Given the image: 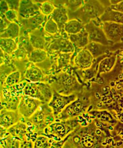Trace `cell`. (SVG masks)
<instances>
[{"instance_id": "1", "label": "cell", "mask_w": 123, "mask_h": 148, "mask_svg": "<svg viewBox=\"0 0 123 148\" xmlns=\"http://www.w3.org/2000/svg\"><path fill=\"white\" fill-rule=\"evenodd\" d=\"M107 8L98 1H84L82 6L74 12V19L78 20L85 25L100 18Z\"/></svg>"}, {"instance_id": "2", "label": "cell", "mask_w": 123, "mask_h": 148, "mask_svg": "<svg viewBox=\"0 0 123 148\" xmlns=\"http://www.w3.org/2000/svg\"><path fill=\"white\" fill-rule=\"evenodd\" d=\"M23 92L25 95L38 99L45 103L49 102L53 95V90L49 85L40 82L26 85Z\"/></svg>"}, {"instance_id": "3", "label": "cell", "mask_w": 123, "mask_h": 148, "mask_svg": "<svg viewBox=\"0 0 123 148\" xmlns=\"http://www.w3.org/2000/svg\"><path fill=\"white\" fill-rule=\"evenodd\" d=\"M43 103L29 118L30 122L35 125H48L52 123L54 114L52 109L46 104Z\"/></svg>"}, {"instance_id": "4", "label": "cell", "mask_w": 123, "mask_h": 148, "mask_svg": "<svg viewBox=\"0 0 123 148\" xmlns=\"http://www.w3.org/2000/svg\"><path fill=\"white\" fill-rule=\"evenodd\" d=\"M44 103L38 99L25 95L21 98L18 105V111L24 117L29 118L40 105Z\"/></svg>"}, {"instance_id": "5", "label": "cell", "mask_w": 123, "mask_h": 148, "mask_svg": "<svg viewBox=\"0 0 123 148\" xmlns=\"http://www.w3.org/2000/svg\"><path fill=\"white\" fill-rule=\"evenodd\" d=\"M101 22L98 18L84 25L85 29L88 34V39L94 41L101 42L106 41L109 42V40H107Z\"/></svg>"}, {"instance_id": "6", "label": "cell", "mask_w": 123, "mask_h": 148, "mask_svg": "<svg viewBox=\"0 0 123 148\" xmlns=\"http://www.w3.org/2000/svg\"><path fill=\"white\" fill-rule=\"evenodd\" d=\"M101 24L109 41H112L113 39H121L123 38V24L111 22H101Z\"/></svg>"}, {"instance_id": "7", "label": "cell", "mask_w": 123, "mask_h": 148, "mask_svg": "<svg viewBox=\"0 0 123 148\" xmlns=\"http://www.w3.org/2000/svg\"><path fill=\"white\" fill-rule=\"evenodd\" d=\"M18 12L19 15L26 19L41 13L38 5L31 1H20Z\"/></svg>"}, {"instance_id": "8", "label": "cell", "mask_w": 123, "mask_h": 148, "mask_svg": "<svg viewBox=\"0 0 123 148\" xmlns=\"http://www.w3.org/2000/svg\"><path fill=\"white\" fill-rule=\"evenodd\" d=\"M51 16L58 25L60 30L64 29L65 24L69 21L68 10L64 6L56 8Z\"/></svg>"}, {"instance_id": "9", "label": "cell", "mask_w": 123, "mask_h": 148, "mask_svg": "<svg viewBox=\"0 0 123 148\" xmlns=\"http://www.w3.org/2000/svg\"><path fill=\"white\" fill-rule=\"evenodd\" d=\"M99 19L102 22H111L123 24V13L113 10L107 7Z\"/></svg>"}, {"instance_id": "10", "label": "cell", "mask_w": 123, "mask_h": 148, "mask_svg": "<svg viewBox=\"0 0 123 148\" xmlns=\"http://www.w3.org/2000/svg\"><path fill=\"white\" fill-rule=\"evenodd\" d=\"M67 102L64 97L59 95L55 90L53 89L52 97L48 105L52 109L54 115L56 116L59 114V113Z\"/></svg>"}, {"instance_id": "11", "label": "cell", "mask_w": 123, "mask_h": 148, "mask_svg": "<svg viewBox=\"0 0 123 148\" xmlns=\"http://www.w3.org/2000/svg\"><path fill=\"white\" fill-rule=\"evenodd\" d=\"M18 114L14 111L3 110L1 112V126L5 127H8L12 126L18 120Z\"/></svg>"}, {"instance_id": "12", "label": "cell", "mask_w": 123, "mask_h": 148, "mask_svg": "<svg viewBox=\"0 0 123 148\" xmlns=\"http://www.w3.org/2000/svg\"><path fill=\"white\" fill-rule=\"evenodd\" d=\"M84 25L78 20L72 19L69 20L64 27L65 32L69 35L75 34L80 33L84 29Z\"/></svg>"}, {"instance_id": "13", "label": "cell", "mask_w": 123, "mask_h": 148, "mask_svg": "<svg viewBox=\"0 0 123 148\" xmlns=\"http://www.w3.org/2000/svg\"><path fill=\"white\" fill-rule=\"evenodd\" d=\"M20 27L16 23H10L7 27L1 32V38H8L13 39L18 37Z\"/></svg>"}, {"instance_id": "14", "label": "cell", "mask_w": 123, "mask_h": 148, "mask_svg": "<svg viewBox=\"0 0 123 148\" xmlns=\"http://www.w3.org/2000/svg\"><path fill=\"white\" fill-rule=\"evenodd\" d=\"M25 76L27 79L33 82H40L44 78L43 74L41 70L36 66L29 68Z\"/></svg>"}, {"instance_id": "15", "label": "cell", "mask_w": 123, "mask_h": 148, "mask_svg": "<svg viewBox=\"0 0 123 148\" xmlns=\"http://www.w3.org/2000/svg\"><path fill=\"white\" fill-rule=\"evenodd\" d=\"M0 45L1 49L8 54L13 53L18 48L15 41L11 38H1Z\"/></svg>"}, {"instance_id": "16", "label": "cell", "mask_w": 123, "mask_h": 148, "mask_svg": "<svg viewBox=\"0 0 123 148\" xmlns=\"http://www.w3.org/2000/svg\"><path fill=\"white\" fill-rule=\"evenodd\" d=\"M47 56V53L44 50L35 49L31 51L29 59L33 63H39L44 61Z\"/></svg>"}, {"instance_id": "17", "label": "cell", "mask_w": 123, "mask_h": 148, "mask_svg": "<svg viewBox=\"0 0 123 148\" xmlns=\"http://www.w3.org/2000/svg\"><path fill=\"white\" fill-rule=\"evenodd\" d=\"M69 35L71 41L74 43L79 45L85 44L89 39L88 34L84 28L81 32L78 33Z\"/></svg>"}, {"instance_id": "18", "label": "cell", "mask_w": 123, "mask_h": 148, "mask_svg": "<svg viewBox=\"0 0 123 148\" xmlns=\"http://www.w3.org/2000/svg\"><path fill=\"white\" fill-rule=\"evenodd\" d=\"M27 26L31 28H35L41 25L44 21V15L41 13L26 19Z\"/></svg>"}, {"instance_id": "19", "label": "cell", "mask_w": 123, "mask_h": 148, "mask_svg": "<svg viewBox=\"0 0 123 148\" xmlns=\"http://www.w3.org/2000/svg\"><path fill=\"white\" fill-rule=\"evenodd\" d=\"M30 43L35 49L44 50L45 42L41 37L35 35H31L30 38Z\"/></svg>"}, {"instance_id": "20", "label": "cell", "mask_w": 123, "mask_h": 148, "mask_svg": "<svg viewBox=\"0 0 123 148\" xmlns=\"http://www.w3.org/2000/svg\"><path fill=\"white\" fill-rule=\"evenodd\" d=\"M39 7L41 13L46 16L51 15L56 8L52 3L47 1L42 3Z\"/></svg>"}, {"instance_id": "21", "label": "cell", "mask_w": 123, "mask_h": 148, "mask_svg": "<svg viewBox=\"0 0 123 148\" xmlns=\"http://www.w3.org/2000/svg\"><path fill=\"white\" fill-rule=\"evenodd\" d=\"M44 30L47 32L51 34H56L60 30L58 25L51 18L46 22L45 25Z\"/></svg>"}, {"instance_id": "22", "label": "cell", "mask_w": 123, "mask_h": 148, "mask_svg": "<svg viewBox=\"0 0 123 148\" xmlns=\"http://www.w3.org/2000/svg\"><path fill=\"white\" fill-rule=\"evenodd\" d=\"M20 73L18 71H15L10 74L6 79V84L8 86H12L18 83L20 79Z\"/></svg>"}, {"instance_id": "23", "label": "cell", "mask_w": 123, "mask_h": 148, "mask_svg": "<svg viewBox=\"0 0 123 148\" xmlns=\"http://www.w3.org/2000/svg\"><path fill=\"white\" fill-rule=\"evenodd\" d=\"M19 14V12L18 11L9 10L5 13V16L7 20L10 22L16 23L18 20Z\"/></svg>"}, {"instance_id": "24", "label": "cell", "mask_w": 123, "mask_h": 148, "mask_svg": "<svg viewBox=\"0 0 123 148\" xmlns=\"http://www.w3.org/2000/svg\"><path fill=\"white\" fill-rule=\"evenodd\" d=\"M50 146L48 139L44 137H39L37 139L35 144V148H48Z\"/></svg>"}, {"instance_id": "25", "label": "cell", "mask_w": 123, "mask_h": 148, "mask_svg": "<svg viewBox=\"0 0 123 148\" xmlns=\"http://www.w3.org/2000/svg\"><path fill=\"white\" fill-rule=\"evenodd\" d=\"M9 10L18 11V12L20 1H6Z\"/></svg>"}, {"instance_id": "26", "label": "cell", "mask_w": 123, "mask_h": 148, "mask_svg": "<svg viewBox=\"0 0 123 148\" xmlns=\"http://www.w3.org/2000/svg\"><path fill=\"white\" fill-rule=\"evenodd\" d=\"M108 7L113 10L123 13V1H122L116 5H110Z\"/></svg>"}, {"instance_id": "27", "label": "cell", "mask_w": 123, "mask_h": 148, "mask_svg": "<svg viewBox=\"0 0 123 148\" xmlns=\"http://www.w3.org/2000/svg\"><path fill=\"white\" fill-rule=\"evenodd\" d=\"M0 8L1 15H5V13L10 10L6 1H1Z\"/></svg>"}, {"instance_id": "28", "label": "cell", "mask_w": 123, "mask_h": 148, "mask_svg": "<svg viewBox=\"0 0 123 148\" xmlns=\"http://www.w3.org/2000/svg\"><path fill=\"white\" fill-rule=\"evenodd\" d=\"M122 0L119 1V0H115V1H110V3L111 5H115L119 3V2H121Z\"/></svg>"}, {"instance_id": "29", "label": "cell", "mask_w": 123, "mask_h": 148, "mask_svg": "<svg viewBox=\"0 0 123 148\" xmlns=\"http://www.w3.org/2000/svg\"><path fill=\"white\" fill-rule=\"evenodd\" d=\"M86 146L88 147H90L92 146V143L91 142H88L87 143H85Z\"/></svg>"}, {"instance_id": "30", "label": "cell", "mask_w": 123, "mask_h": 148, "mask_svg": "<svg viewBox=\"0 0 123 148\" xmlns=\"http://www.w3.org/2000/svg\"><path fill=\"white\" fill-rule=\"evenodd\" d=\"M95 132L97 135H99L101 134V131L99 129L96 130Z\"/></svg>"}, {"instance_id": "31", "label": "cell", "mask_w": 123, "mask_h": 148, "mask_svg": "<svg viewBox=\"0 0 123 148\" xmlns=\"http://www.w3.org/2000/svg\"><path fill=\"white\" fill-rule=\"evenodd\" d=\"M80 108L78 107H76L75 108H74V110H75V111H76V112H79L80 111Z\"/></svg>"}, {"instance_id": "32", "label": "cell", "mask_w": 123, "mask_h": 148, "mask_svg": "<svg viewBox=\"0 0 123 148\" xmlns=\"http://www.w3.org/2000/svg\"><path fill=\"white\" fill-rule=\"evenodd\" d=\"M79 140V139L78 138H74V141L75 142H78Z\"/></svg>"}, {"instance_id": "33", "label": "cell", "mask_w": 123, "mask_h": 148, "mask_svg": "<svg viewBox=\"0 0 123 148\" xmlns=\"http://www.w3.org/2000/svg\"><path fill=\"white\" fill-rule=\"evenodd\" d=\"M95 96L96 98H99L100 97V95L98 93H96Z\"/></svg>"}, {"instance_id": "34", "label": "cell", "mask_w": 123, "mask_h": 148, "mask_svg": "<svg viewBox=\"0 0 123 148\" xmlns=\"http://www.w3.org/2000/svg\"><path fill=\"white\" fill-rule=\"evenodd\" d=\"M76 107L80 108V107L81 106V103H77L76 104Z\"/></svg>"}, {"instance_id": "35", "label": "cell", "mask_w": 123, "mask_h": 148, "mask_svg": "<svg viewBox=\"0 0 123 148\" xmlns=\"http://www.w3.org/2000/svg\"><path fill=\"white\" fill-rule=\"evenodd\" d=\"M123 76L122 75H119V78L120 79H122L123 78Z\"/></svg>"}, {"instance_id": "36", "label": "cell", "mask_w": 123, "mask_h": 148, "mask_svg": "<svg viewBox=\"0 0 123 148\" xmlns=\"http://www.w3.org/2000/svg\"><path fill=\"white\" fill-rule=\"evenodd\" d=\"M107 144V142H104L102 143V145H103V146H105V145H106Z\"/></svg>"}]
</instances>
